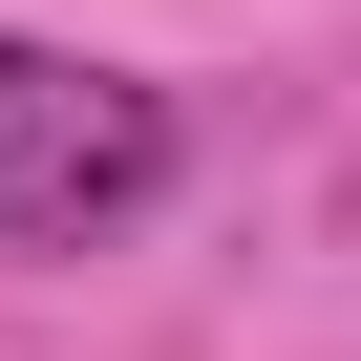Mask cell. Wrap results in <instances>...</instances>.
<instances>
[{
	"instance_id": "6da1fadb",
	"label": "cell",
	"mask_w": 361,
	"mask_h": 361,
	"mask_svg": "<svg viewBox=\"0 0 361 361\" xmlns=\"http://www.w3.org/2000/svg\"><path fill=\"white\" fill-rule=\"evenodd\" d=\"M149 192H170V85H128L85 43H0V255H85Z\"/></svg>"
}]
</instances>
